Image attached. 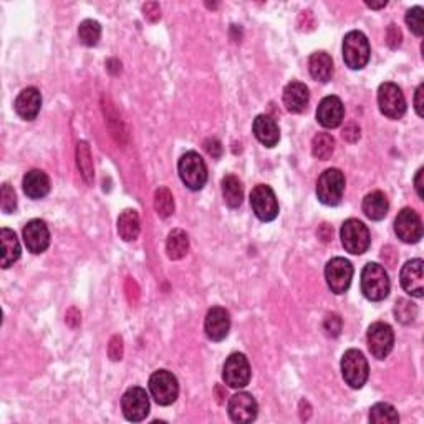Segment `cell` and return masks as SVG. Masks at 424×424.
<instances>
[{"label":"cell","mask_w":424,"mask_h":424,"mask_svg":"<svg viewBox=\"0 0 424 424\" xmlns=\"http://www.w3.org/2000/svg\"><path fill=\"white\" fill-rule=\"evenodd\" d=\"M391 282L383 265L370 262L361 272V292L371 302H382L388 297Z\"/></svg>","instance_id":"obj_1"},{"label":"cell","mask_w":424,"mask_h":424,"mask_svg":"<svg viewBox=\"0 0 424 424\" xmlns=\"http://www.w3.org/2000/svg\"><path fill=\"white\" fill-rule=\"evenodd\" d=\"M177 171H179L181 181L184 182L187 189L201 191L207 182V166L199 154L196 151H189L182 154L179 163H177Z\"/></svg>","instance_id":"obj_2"},{"label":"cell","mask_w":424,"mask_h":424,"mask_svg":"<svg viewBox=\"0 0 424 424\" xmlns=\"http://www.w3.org/2000/svg\"><path fill=\"white\" fill-rule=\"evenodd\" d=\"M345 194V175L336 167L322 172L317 182V197L325 206H338Z\"/></svg>","instance_id":"obj_3"},{"label":"cell","mask_w":424,"mask_h":424,"mask_svg":"<svg viewBox=\"0 0 424 424\" xmlns=\"http://www.w3.org/2000/svg\"><path fill=\"white\" fill-rule=\"evenodd\" d=\"M370 42L363 32L353 30L346 33L343 40V60L348 69L361 70L370 61Z\"/></svg>","instance_id":"obj_4"},{"label":"cell","mask_w":424,"mask_h":424,"mask_svg":"<svg viewBox=\"0 0 424 424\" xmlns=\"http://www.w3.org/2000/svg\"><path fill=\"white\" fill-rule=\"evenodd\" d=\"M341 375H343L345 383L353 389L363 388L370 375L368 361L360 350L351 348L345 351L343 358H341Z\"/></svg>","instance_id":"obj_5"},{"label":"cell","mask_w":424,"mask_h":424,"mask_svg":"<svg viewBox=\"0 0 424 424\" xmlns=\"http://www.w3.org/2000/svg\"><path fill=\"white\" fill-rule=\"evenodd\" d=\"M341 244L346 252L353 255H361L370 249L371 235L366 225L358 219L345 220L340 230Z\"/></svg>","instance_id":"obj_6"},{"label":"cell","mask_w":424,"mask_h":424,"mask_svg":"<svg viewBox=\"0 0 424 424\" xmlns=\"http://www.w3.org/2000/svg\"><path fill=\"white\" fill-rule=\"evenodd\" d=\"M149 391H151L154 401L161 406H170L177 399L179 394V384L171 371L159 370L154 371L149 378Z\"/></svg>","instance_id":"obj_7"},{"label":"cell","mask_w":424,"mask_h":424,"mask_svg":"<svg viewBox=\"0 0 424 424\" xmlns=\"http://www.w3.org/2000/svg\"><path fill=\"white\" fill-rule=\"evenodd\" d=\"M250 206L262 223H271L278 216V201L271 186H255L250 192Z\"/></svg>","instance_id":"obj_8"},{"label":"cell","mask_w":424,"mask_h":424,"mask_svg":"<svg viewBox=\"0 0 424 424\" xmlns=\"http://www.w3.org/2000/svg\"><path fill=\"white\" fill-rule=\"evenodd\" d=\"M379 112L387 118L399 119L406 113V100L401 88L394 83H383L378 90Z\"/></svg>","instance_id":"obj_9"},{"label":"cell","mask_w":424,"mask_h":424,"mask_svg":"<svg viewBox=\"0 0 424 424\" xmlns=\"http://www.w3.org/2000/svg\"><path fill=\"white\" fill-rule=\"evenodd\" d=\"M325 278L331 292L336 295L345 293L350 288L351 278H353V265L343 257L331 259L325 267Z\"/></svg>","instance_id":"obj_10"},{"label":"cell","mask_w":424,"mask_h":424,"mask_svg":"<svg viewBox=\"0 0 424 424\" xmlns=\"http://www.w3.org/2000/svg\"><path fill=\"white\" fill-rule=\"evenodd\" d=\"M394 232L404 244H416L423 237V223L416 211L404 207L394 220Z\"/></svg>","instance_id":"obj_11"},{"label":"cell","mask_w":424,"mask_h":424,"mask_svg":"<svg viewBox=\"0 0 424 424\" xmlns=\"http://www.w3.org/2000/svg\"><path fill=\"white\" fill-rule=\"evenodd\" d=\"M366 340H368V348L371 355L378 360H384L391 353L394 345L393 329L388 324L377 322V324H373L368 329Z\"/></svg>","instance_id":"obj_12"},{"label":"cell","mask_w":424,"mask_h":424,"mask_svg":"<svg viewBox=\"0 0 424 424\" xmlns=\"http://www.w3.org/2000/svg\"><path fill=\"white\" fill-rule=\"evenodd\" d=\"M223 379L230 388H245L250 382V365L242 353H232L225 360Z\"/></svg>","instance_id":"obj_13"},{"label":"cell","mask_w":424,"mask_h":424,"mask_svg":"<svg viewBox=\"0 0 424 424\" xmlns=\"http://www.w3.org/2000/svg\"><path fill=\"white\" fill-rule=\"evenodd\" d=\"M123 414L128 421L139 423L149 414V398L146 391L139 387L129 388L122 399Z\"/></svg>","instance_id":"obj_14"},{"label":"cell","mask_w":424,"mask_h":424,"mask_svg":"<svg viewBox=\"0 0 424 424\" xmlns=\"http://www.w3.org/2000/svg\"><path fill=\"white\" fill-rule=\"evenodd\" d=\"M228 411L230 419H232L234 423L244 424V423H252L254 419L257 418L259 406L252 394L237 393L229 399Z\"/></svg>","instance_id":"obj_15"},{"label":"cell","mask_w":424,"mask_h":424,"mask_svg":"<svg viewBox=\"0 0 424 424\" xmlns=\"http://www.w3.org/2000/svg\"><path fill=\"white\" fill-rule=\"evenodd\" d=\"M423 265L424 264L421 259H413L403 265L401 273H399V281H401L404 292L416 298H421L424 295Z\"/></svg>","instance_id":"obj_16"},{"label":"cell","mask_w":424,"mask_h":424,"mask_svg":"<svg viewBox=\"0 0 424 424\" xmlns=\"http://www.w3.org/2000/svg\"><path fill=\"white\" fill-rule=\"evenodd\" d=\"M204 330L209 340L223 341L230 330L229 312L223 307H212L206 315Z\"/></svg>","instance_id":"obj_17"},{"label":"cell","mask_w":424,"mask_h":424,"mask_svg":"<svg viewBox=\"0 0 424 424\" xmlns=\"http://www.w3.org/2000/svg\"><path fill=\"white\" fill-rule=\"evenodd\" d=\"M345 118V106L338 96H326L317 108V119L324 128L340 126Z\"/></svg>","instance_id":"obj_18"},{"label":"cell","mask_w":424,"mask_h":424,"mask_svg":"<svg viewBox=\"0 0 424 424\" xmlns=\"http://www.w3.org/2000/svg\"><path fill=\"white\" fill-rule=\"evenodd\" d=\"M23 240L32 254H42L50 245V230L43 220L33 219L23 228Z\"/></svg>","instance_id":"obj_19"},{"label":"cell","mask_w":424,"mask_h":424,"mask_svg":"<svg viewBox=\"0 0 424 424\" xmlns=\"http://www.w3.org/2000/svg\"><path fill=\"white\" fill-rule=\"evenodd\" d=\"M16 112L18 117L25 122H33L38 117L42 108V95L37 88H25L20 91V95L17 96L16 100Z\"/></svg>","instance_id":"obj_20"},{"label":"cell","mask_w":424,"mask_h":424,"mask_svg":"<svg viewBox=\"0 0 424 424\" xmlns=\"http://www.w3.org/2000/svg\"><path fill=\"white\" fill-rule=\"evenodd\" d=\"M252 131L255 134V138H257V141L260 144H264L265 148L277 146L278 139H281V129H278V124L276 119L269 117V114H259V117L254 119Z\"/></svg>","instance_id":"obj_21"},{"label":"cell","mask_w":424,"mask_h":424,"mask_svg":"<svg viewBox=\"0 0 424 424\" xmlns=\"http://www.w3.org/2000/svg\"><path fill=\"white\" fill-rule=\"evenodd\" d=\"M310 93L305 83L300 81H292L283 90V105L290 113H303L307 110Z\"/></svg>","instance_id":"obj_22"},{"label":"cell","mask_w":424,"mask_h":424,"mask_svg":"<svg viewBox=\"0 0 424 424\" xmlns=\"http://www.w3.org/2000/svg\"><path fill=\"white\" fill-rule=\"evenodd\" d=\"M23 192L30 199H42L50 192V179L45 172L40 170H32L23 176Z\"/></svg>","instance_id":"obj_23"},{"label":"cell","mask_w":424,"mask_h":424,"mask_svg":"<svg viewBox=\"0 0 424 424\" xmlns=\"http://www.w3.org/2000/svg\"><path fill=\"white\" fill-rule=\"evenodd\" d=\"M308 69H310V75L313 78L322 81V83H326L334 76V60L326 52H315L312 53Z\"/></svg>","instance_id":"obj_24"},{"label":"cell","mask_w":424,"mask_h":424,"mask_svg":"<svg viewBox=\"0 0 424 424\" xmlns=\"http://www.w3.org/2000/svg\"><path fill=\"white\" fill-rule=\"evenodd\" d=\"M0 240H2V269H8L20 257V244L13 230L4 228L0 230Z\"/></svg>","instance_id":"obj_25"},{"label":"cell","mask_w":424,"mask_h":424,"mask_svg":"<svg viewBox=\"0 0 424 424\" xmlns=\"http://www.w3.org/2000/svg\"><path fill=\"white\" fill-rule=\"evenodd\" d=\"M389 202L382 191H373L363 199V212L371 220H382L387 218Z\"/></svg>","instance_id":"obj_26"},{"label":"cell","mask_w":424,"mask_h":424,"mask_svg":"<svg viewBox=\"0 0 424 424\" xmlns=\"http://www.w3.org/2000/svg\"><path fill=\"white\" fill-rule=\"evenodd\" d=\"M141 230V224H139V216L134 209H126L119 214L118 218V234L124 242H131L136 240Z\"/></svg>","instance_id":"obj_27"},{"label":"cell","mask_w":424,"mask_h":424,"mask_svg":"<svg viewBox=\"0 0 424 424\" xmlns=\"http://www.w3.org/2000/svg\"><path fill=\"white\" fill-rule=\"evenodd\" d=\"M189 250V237L182 229L171 230L166 240V252L171 260H179Z\"/></svg>","instance_id":"obj_28"},{"label":"cell","mask_w":424,"mask_h":424,"mask_svg":"<svg viewBox=\"0 0 424 424\" xmlns=\"http://www.w3.org/2000/svg\"><path fill=\"white\" fill-rule=\"evenodd\" d=\"M223 196H224L225 204H228L229 207H232V209H235V207H239L240 204H242L244 189H242V184H240V181L237 179V177L235 176L224 177L223 179Z\"/></svg>","instance_id":"obj_29"},{"label":"cell","mask_w":424,"mask_h":424,"mask_svg":"<svg viewBox=\"0 0 424 424\" xmlns=\"http://www.w3.org/2000/svg\"><path fill=\"white\" fill-rule=\"evenodd\" d=\"M370 421L375 424H396L399 423V414L391 404L378 403L370 409Z\"/></svg>","instance_id":"obj_30"},{"label":"cell","mask_w":424,"mask_h":424,"mask_svg":"<svg viewBox=\"0 0 424 424\" xmlns=\"http://www.w3.org/2000/svg\"><path fill=\"white\" fill-rule=\"evenodd\" d=\"M335 151V139L329 133H318L312 141V153L317 159L326 161Z\"/></svg>","instance_id":"obj_31"},{"label":"cell","mask_w":424,"mask_h":424,"mask_svg":"<svg viewBox=\"0 0 424 424\" xmlns=\"http://www.w3.org/2000/svg\"><path fill=\"white\" fill-rule=\"evenodd\" d=\"M76 163H78L83 179L91 184L93 182V161H91L90 146L86 141H80L78 146H76Z\"/></svg>","instance_id":"obj_32"},{"label":"cell","mask_w":424,"mask_h":424,"mask_svg":"<svg viewBox=\"0 0 424 424\" xmlns=\"http://www.w3.org/2000/svg\"><path fill=\"white\" fill-rule=\"evenodd\" d=\"M154 209H156L158 216L161 219L172 216V212H175V197H172L171 191L167 187H159L154 192Z\"/></svg>","instance_id":"obj_33"},{"label":"cell","mask_w":424,"mask_h":424,"mask_svg":"<svg viewBox=\"0 0 424 424\" xmlns=\"http://www.w3.org/2000/svg\"><path fill=\"white\" fill-rule=\"evenodd\" d=\"M80 42L86 47H95L101 37V25L96 20H83L78 27Z\"/></svg>","instance_id":"obj_34"},{"label":"cell","mask_w":424,"mask_h":424,"mask_svg":"<svg viewBox=\"0 0 424 424\" xmlns=\"http://www.w3.org/2000/svg\"><path fill=\"white\" fill-rule=\"evenodd\" d=\"M394 315H396V320L403 325H411L418 317V307L416 303H413L408 298H399L394 305Z\"/></svg>","instance_id":"obj_35"},{"label":"cell","mask_w":424,"mask_h":424,"mask_svg":"<svg viewBox=\"0 0 424 424\" xmlns=\"http://www.w3.org/2000/svg\"><path fill=\"white\" fill-rule=\"evenodd\" d=\"M424 11L421 7H413L411 11H408L406 13V23L414 35L423 37L424 33Z\"/></svg>","instance_id":"obj_36"},{"label":"cell","mask_w":424,"mask_h":424,"mask_svg":"<svg viewBox=\"0 0 424 424\" xmlns=\"http://www.w3.org/2000/svg\"><path fill=\"white\" fill-rule=\"evenodd\" d=\"M0 197H2V199H0V207H2V211L6 212V214H12V212L17 209V196L11 184L2 186Z\"/></svg>","instance_id":"obj_37"},{"label":"cell","mask_w":424,"mask_h":424,"mask_svg":"<svg viewBox=\"0 0 424 424\" xmlns=\"http://www.w3.org/2000/svg\"><path fill=\"white\" fill-rule=\"evenodd\" d=\"M341 325H343V322H341L340 315H336V313H331L324 322V329L329 336H338L341 331Z\"/></svg>","instance_id":"obj_38"},{"label":"cell","mask_w":424,"mask_h":424,"mask_svg":"<svg viewBox=\"0 0 424 424\" xmlns=\"http://www.w3.org/2000/svg\"><path fill=\"white\" fill-rule=\"evenodd\" d=\"M108 353H110V358H112L113 361L122 360V356H123V340H122V336H118V335L113 336L112 341H110Z\"/></svg>","instance_id":"obj_39"},{"label":"cell","mask_w":424,"mask_h":424,"mask_svg":"<svg viewBox=\"0 0 424 424\" xmlns=\"http://www.w3.org/2000/svg\"><path fill=\"white\" fill-rule=\"evenodd\" d=\"M401 40H403L401 30H399V28L394 25V23H391V25L388 27V32H387L388 45L391 48H398L399 45H401Z\"/></svg>","instance_id":"obj_40"},{"label":"cell","mask_w":424,"mask_h":424,"mask_svg":"<svg viewBox=\"0 0 424 424\" xmlns=\"http://www.w3.org/2000/svg\"><path fill=\"white\" fill-rule=\"evenodd\" d=\"M143 13L149 22H156L161 18V8H159L158 4H154V2L146 4V6L143 7Z\"/></svg>","instance_id":"obj_41"},{"label":"cell","mask_w":424,"mask_h":424,"mask_svg":"<svg viewBox=\"0 0 424 424\" xmlns=\"http://www.w3.org/2000/svg\"><path fill=\"white\" fill-rule=\"evenodd\" d=\"M206 151L211 154L212 158H220V154H223V146H220V143L216 138H211L206 141Z\"/></svg>","instance_id":"obj_42"},{"label":"cell","mask_w":424,"mask_h":424,"mask_svg":"<svg viewBox=\"0 0 424 424\" xmlns=\"http://www.w3.org/2000/svg\"><path fill=\"white\" fill-rule=\"evenodd\" d=\"M343 138L350 143L358 141V139H360V128L356 126V124H348V126L343 129Z\"/></svg>","instance_id":"obj_43"},{"label":"cell","mask_w":424,"mask_h":424,"mask_svg":"<svg viewBox=\"0 0 424 424\" xmlns=\"http://www.w3.org/2000/svg\"><path fill=\"white\" fill-rule=\"evenodd\" d=\"M423 96H424V85H419L416 90V96H414V108H416V113L419 117H424V103H423Z\"/></svg>","instance_id":"obj_44"},{"label":"cell","mask_w":424,"mask_h":424,"mask_svg":"<svg viewBox=\"0 0 424 424\" xmlns=\"http://www.w3.org/2000/svg\"><path fill=\"white\" fill-rule=\"evenodd\" d=\"M423 175H424V170L421 167V170L418 171L416 177H414V186H416V192L418 196L421 197V199H424V189H423Z\"/></svg>","instance_id":"obj_45"},{"label":"cell","mask_w":424,"mask_h":424,"mask_svg":"<svg viewBox=\"0 0 424 424\" xmlns=\"http://www.w3.org/2000/svg\"><path fill=\"white\" fill-rule=\"evenodd\" d=\"M318 235H320L325 242H329V240H331V237H334V229H331L329 224H322L320 230H318Z\"/></svg>","instance_id":"obj_46"},{"label":"cell","mask_w":424,"mask_h":424,"mask_svg":"<svg viewBox=\"0 0 424 424\" xmlns=\"http://www.w3.org/2000/svg\"><path fill=\"white\" fill-rule=\"evenodd\" d=\"M366 6H368L370 8H383V7H387V0H382V2H365Z\"/></svg>","instance_id":"obj_47"}]
</instances>
